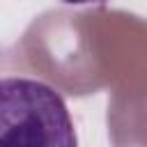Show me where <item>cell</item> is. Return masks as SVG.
I'll return each instance as SVG.
<instances>
[{
    "mask_svg": "<svg viewBox=\"0 0 147 147\" xmlns=\"http://www.w3.org/2000/svg\"><path fill=\"white\" fill-rule=\"evenodd\" d=\"M0 147H78L64 96L30 76H0Z\"/></svg>",
    "mask_w": 147,
    "mask_h": 147,
    "instance_id": "1",
    "label": "cell"
},
{
    "mask_svg": "<svg viewBox=\"0 0 147 147\" xmlns=\"http://www.w3.org/2000/svg\"><path fill=\"white\" fill-rule=\"evenodd\" d=\"M64 5H106L108 0H62Z\"/></svg>",
    "mask_w": 147,
    "mask_h": 147,
    "instance_id": "2",
    "label": "cell"
}]
</instances>
